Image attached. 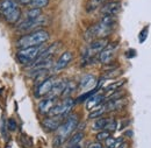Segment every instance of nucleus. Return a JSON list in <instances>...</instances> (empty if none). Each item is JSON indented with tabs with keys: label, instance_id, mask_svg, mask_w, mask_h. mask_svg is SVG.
Masks as SVG:
<instances>
[{
	"label": "nucleus",
	"instance_id": "72a5a7b5",
	"mask_svg": "<svg viewBox=\"0 0 151 148\" xmlns=\"http://www.w3.org/2000/svg\"><path fill=\"white\" fill-rule=\"evenodd\" d=\"M21 4H24V5H27V4H29L32 0H19Z\"/></svg>",
	"mask_w": 151,
	"mask_h": 148
},
{
	"label": "nucleus",
	"instance_id": "20e7f679",
	"mask_svg": "<svg viewBox=\"0 0 151 148\" xmlns=\"http://www.w3.org/2000/svg\"><path fill=\"white\" fill-rule=\"evenodd\" d=\"M48 46H34V47H28V48H22L18 52V59L21 64H26V65H30L40 54L47 48Z\"/></svg>",
	"mask_w": 151,
	"mask_h": 148
},
{
	"label": "nucleus",
	"instance_id": "9b49d317",
	"mask_svg": "<svg viewBox=\"0 0 151 148\" xmlns=\"http://www.w3.org/2000/svg\"><path fill=\"white\" fill-rule=\"evenodd\" d=\"M57 98L54 97H47L44 99H42L38 104V111L41 114H49V112L51 111V109L56 105Z\"/></svg>",
	"mask_w": 151,
	"mask_h": 148
},
{
	"label": "nucleus",
	"instance_id": "ddd939ff",
	"mask_svg": "<svg viewBox=\"0 0 151 148\" xmlns=\"http://www.w3.org/2000/svg\"><path fill=\"white\" fill-rule=\"evenodd\" d=\"M120 11H121V2L120 1L107 2L101 8V13L104 15H112V17H115Z\"/></svg>",
	"mask_w": 151,
	"mask_h": 148
},
{
	"label": "nucleus",
	"instance_id": "412c9836",
	"mask_svg": "<svg viewBox=\"0 0 151 148\" xmlns=\"http://www.w3.org/2000/svg\"><path fill=\"white\" fill-rule=\"evenodd\" d=\"M122 142H124L123 138H112V136H109L107 140H105V144H106L107 148H119V146Z\"/></svg>",
	"mask_w": 151,
	"mask_h": 148
},
{
	"label": "nucleus",
	"instance_id": "2f4dec72",
	"mask_svg": "<svg viewBox=\"0 0 151 148\" xmlns=\"http://www.w3.org/2000/svg\"><path fill=\"white\" fill-rule=\"evenodd\" d=\"M88 148H102L101 146V144H99V142H93V144H91Z\"/></svg>",
	"mask_w": 151,
	"mask_h": 148
},
{
	"label": "nucleus",
	"instance_id": "393cba45",
	"mask_svg": "<svg viewBox=\"0 0 151 148\" xmlns=\"http://www.w3.org/2000/svg\"><path fill=\"white\" fill-rule=\"evenodd\" d=\"M76 90V83L75 82H68L66 83V86H65V89H64V91L62 93V96H64V97H69L71 93L73 92Z\"/></svg>",
	"mask_w": 151,
	"mask_h": 148
},
{
	"label": "nucleus",
	"instance_id": "f03ea898",
	"mask_svg": "<svg viewBox=\"0 0 151 148\" xmlns=\"http://www.w3.org/2000/svg\"><path fill=\"white\" fill-rule=\"evenodd\" d=\"M49 33L47 30L40 29V30H35L32 32L27 35L21 36L17 41V46L22 48H28V47H34V46H41L43 43H45L49 40Z\"/></svg>",
	"mask_w": 151,
	"mask_h": 148
},
{
	"label": "nucleus",
	"instance_id": "39448f33",
	"mask_svg": "<svg viewBox=\"0 0 151 148\" xmlns=\"http://www.w3.org/2000/svg\"><path fill=\"white\" fill-rule=\"evenodd\" d=\"M108 44V38L107 37H104V38H98L92 41L88 47L86 48L85 53H84V58L87 61V62H91L92 58L94 56L99 55Z\"/></svg>",
	"mask_w": 151,
	"mask_h": 148
},
{
	"label": "nucleus",
	"instance_id": "0eeeda50",
	"mask_svg": "<svg viewBox=\"0 0 151 148\" xmlns=\"http://www.w3.org/2000/svg\"><path fill=\"white\" fill-rule=\"evenodd\" d=\"M47 23V18L45 17H38L36 19H26L23 22H21L18 26L19 30H33L34 28L42 27Z\"/></svg>",
	"mask_w": 151,
	"mask_h": 148
},
{
	"label": "nucleus",
	"instance_id": "473e14b6",
	"mask_svg": "<svg viewBox=\"0 0 151 148\" xmlns=\"http://www.w3.org/2000/svg\"><path fill=\"white\" fill-rule=\"evenodd\" d=\"M119 148H128V144H127V142H122V144L119 146Z\"/></svg>",
	"mask_w": 151,
	"mask_h": 148
},
{
	"label": "nucleus",
	"instance_id": "cd10ccee",
	"mask_svg": "<svg viewBox=\"0 0 151 148\" xmlns=\"http://www.w3.org/2000/svg\"><path fill=\"white\" fill-rule=\"evenodd\" d=\"M109 136H111V133H109V132H107V131H100V132L96 134V140H98V141H105V140H107Z\"/></svg>",
	"mask_w": 151,
	"mask_h": 148
},
{
	"label": "nucleus",
	"instance_id": "7ed1b4c3",
	"mask_svg": "<svg viewBox=\"0 0 151 148\" xmlns=\"http://www.w3.org/2000/svg\"><path fill=\"white\" fill-rule=\"evenodd\" d=\"M78 125V117L76 114L70 115L64 123H62V125L58 127L57 130V134L55 136V140H54V145L55 146H60L69 136L70 134L76 130Z\"/></svg>",
	"mask_w": 151,
	"mask_h": 148
},
{
	"label": "nucleus",
	"instance_id": "6e6552de",
	"mask_svg": "<svg viewBox=\"0 0 151 148\" xmlns=\"http://www.w3.org/2000/svg\"><path fill=\"white\" fill-rule=\"evenodd\" d=\"M56 82H57V79L55 76H51V77L45 78L43 82H41V83L38 84L37 89H36V92H35V96H36V97H44V96H48V93L51 91V89H52V86L55 85Z\"/></svg>",
	"mask_w": 151,
	"mask_h": 148
},
{
	"label": "nucleus",
	"instance_id": "9d476101",
	"mask_svg": "<svg viewBox=\"0 0 151 148\" xmlns=\"http://www.w3.org/2000/svg\"><path fill=\"white\" fill-rule=\"evenodd\" d=\"M117 49V43L114 42V43H108L107 47L99 54V61L101 63H108L112 58L114 57V54Z\"/></svg>",
	"mask_w": 151,
	"mask_h": 148
},
{
	"label": "nucleus",
	"instance_id": "f704fd0d",
	"mask_svg": "<svg viewBox=\"0 0 151 148\" xmlns=\"http://www.w3.org/2000/svg\"><path fill=\"white\" fill-rule=\"evenodd\" d=\"M69 148H81L79 145H76V146H71V147H69Z\"/></svg>",
	"mask_w": 151,
	"mask_h": 148
},
{
	"label": "nucleus",
	"instance_id": "423d86ee",
	"mask_svg": "<svg viewBox=\"0 0 151 148\" xmlns=\"http://www.w3.org/2000/svg\"><path fill=\"white\" fill-rule=\"evenodd\" d=\"M76 102L72 99V98H70V97H68V98H65L62 103H59V104H56L52 109H51V111L49 112V115L50 117H52V115H66L68 113H70V111L72 110V107L75 106Z\"/></svg>",
	"mask_w": 151,
	"mask_h": 148
},
{
	"label": "nucleus",
	"instance_id": "c85d7f7f",
	"mask_svg": "<svg viewBox=\"0 0 151 148\" xmlns=\"http://www.w3.org/2000/svg\"><path fill=\"white\" fill-rule=\"evenodd\" d=\"M116 127H117V124H116V121L113 120V119H111L109 121H108V124L106 125V127H105V130L104 131H107V132H114V131H116Z\"/></svg>",
	"mask_w": 151,
	"mask_h": 148
},
{
	"label": "nucleus",
	"instance_id": "aec40b11",
	"mask_svg": "<svg viewBox=\"0 0 151 148\" xmlns=\"http://www.w3.org/2000/svg\"><path fill=\"white\" fill-rule=\"evenodd\" d=\"M106 106H105V104H102V105H100V106H98V107H95L93 109L91 113L88 114V118L90 119H98V118H101L102 117V114L104 113H106Z\"/></svg>",
	"mask_w": 151,
	"mask_h": 148
},
{
	"label": "nucleus",
	"instance_id": "f8f14e48",
	"mask_svg": "<svg viewBox=\"0 0 151 148\" xmlns=\"http://www.w3.org/2000/svg\"><path fill=\"white\" fill-rule=\"evenodd\" d=\"M72 57H73V55H72L71 52H65V53H63V54L60 55V57L58 58V61L54 64L55 71H60V70L65 69V68L69 65V63L72 61Z\"/></svg>",
	"mask_w": 151,
	"mask_h": 148
},
{
	"label": "nucleus",
	"instance_id": "2eb2a0df",
	"mask_svg": "<svg viewBox=\"0 0 151 148\" xmlns=\"http://www.w3.org/2000/svg\"><path fill=\"white\" fill-rule=\"evenodd\" d=\"M96 84V79L93 75H86L81 78L79 83V89L81 90H91Z\"/></svg>",
	"mask_w": 151,
	"mask_h": 148
},
{
	"label": "nucleus",
	"instance_id": "4be33fe9",
	"mask_svg": "<svg viewBox=\"0 0 151 148\" xmlns=\"http://www.w3.org/2000/svg\"><path fill=\"white\" fill-rule=\"evenodd\" d=\"M106 0H88L87 5H86V11L87 12H93L95 9H98Z\"/></svg>",
	"mask_w": 151,
	"mask_h": 148
},
{
	"label": "nucleus",
	"instance_id": "b1692460",
	"mask_svg": "<svg viewBox=\"0 0 151 148\" xmlns=\"http://www.w3.org/2000/svg\"><path fill=\"white\" fill-rule=\"evenodd\" d=\"M49 4V0H32L29 2V6L32 8H43Z\"/></svg>",
	"mask_w": 151,
	"mask_h": 148
},
{
	"label": "nucleus",
	"instance_id": "a211bd4d",
	"mask_svg": "<svg viewBox=\"0 0 151 148\" xmlns=\"http://www.w3.org/2000/svg\"><path fill=\"white\" fill-rule=\"evenodd\" d=\"M20 17H21V9H20L19 7H17V8H14L11 13H8L7 15H5V19H6V21H7L8 23L14 25V23H17V22L19 21Z\"/></svg>",
	"mask_w": 151,
	"mask_h": 148
},
{
	"label": "nucleus",
	"instance_id": "6ab92c4d",
	"mask_svg": "<svg viewBox=\"0 0 151 148\" xmlns=\"http://www.w3.org/2000/svg\"><path fill=\"white\" fill-rule=\"evenodd\" d=\"M109 120L111 119H108V118H98L94 120V123L92 125V128L94 131H104Z\"/></svg>",
	"mask_w": 151,
	"mask_h": 148
},
{
	"label": "nucleus",
	"instance_id": "f3484780",
	"mask_svg": "<svg viewBox=\"0 0 151 148\" xmlns=\"http://www.w3.org/2000/svg\"><path fill=\"white\" fill-rule=\"evenodd\" d=\"M65 86H66V82H65V81H57L56 83H55V85L52 86L51 91L48 93V97L57 98L58 96H60V94L63 93Z\"/></svg>",
	"mask_w": 151,
	"mask_h": 148
},
{
	"label": "nucleus",
	"instance_id": "dca6fc26",
	"mask_svg": "<svg viewBox=\"0 0 151 148\" xmlns=\"http://www.w3.org/2000/svg\"><path fill=\"white\" fill-rule=\"evenodd\" d=\"M17 7H18V5H17L15 0H4L0 2V13L5 17Z\"/></svg>",
	"mask_w": 151,
	"mask_h": 148
},
{
	"label": "nucleus",
	"instance_id": "c756f323",
	"mask_svg": "<svg viewBox=\"0 0 151 148\" xmlns=\"http://www.w3.org/2000/svg\"><path fill=\"white\" fill-rule=\"evenodd\" d=\"M148 32H149V27H144V29L141 32V34H139V42L141 43L145 41V38L148 36Z\"/></svg>",
	"mask_w": 151,
	"mask_h": 148
},
{
	"label": "nucleus",
	"instance_id": "7c9ffc66",
	"mask_svg": "<svg viewBox=\"0 0 151 148\" xmlns=\"http://www.w3.org/2000/svg\"><path fill=\"white\" fill-rule=\"evenodd\" d=\"M7 126H8V130L9 131H15L17 127H18L17 121H15L14 119H9V120L7 121Z\"/></svg>",
	"mask_w": 151,
	"mask_h": 148
},
{
	"label": "nucleus",
	"instance_id": "1a4fd4ad",
	"mask_svg": "<svg viewBox=\"0 0 151 148\" xmlns=\"http://www.w3.org/2000/svg\"><path fill=\"white\" fill-rule=\"evenodd\" d=\"M63 115H52V117H48L42 121V126L48 131V132H54L57 131L58 127L62 125L63 123Z\"/></svg>",
	"mask_w": 151,
	"mask_h": 148
},
{
	"label": "nucleus",
	"instance_id": "5701e85b",
	"mask_svg": "<svg viewBox=\"0 0 151 148\" xmlns=\"http://www.w3.org/2000/svg\"><path fill=\"white\" fill-rule=\"evenodd\" d=\"M83 138H84V133H83V132H78V133L73 134V136L69 140V146L71 147V146L79 145V142L83 140Z\"/></svg>",
	"mask_w": 151,
	"mask_h": 148
},
{
	"label": "nucleus",
	"instance_id": "a878e982",
	"mask_svg": "<svg viewBox=\"0 0 151 148\" xmlns=\"http://www.w3.org/2000/svg\"><path fill=\"white\" fill-rule=\"evenodd\" d=\"M123 83H124V81H120V82H115V83H111L106 89H105V91L106 93H113L115 92V90H117L120 86H122L123 85Z\"/></svg>",
	"mask_w": 151,
	"mask_h": 148
},
{
	"label": "nucleus",
	"instance_id": "bb28decb",
	"mask_svg": "<svg viewBox=\"0 0 151 148\" xmlns=\"http://www.w3.org/2000/svg\"><path fill=\"white\" fill-rule=\"evenodd\" d=\"M41 14H42V12L40 8H30L27 12L26 17H27V19H36L38 17H41Z\"/></svg>",
	"mask_w": 151,
	"mask_h": 148
},
{
	"label": "nucleus",
	"instance_id": "f257e3e1",
	"mask_svg": "<svg viewBox=\"0 0 151 148\" xmlns=\"http://www.w3.org/2000/svg\"><path fill=\"white\" fill-rule=\"evenodd\" d=\"M115 17L112 15H104V18L101 19L98 23H95L94 26L90 27L86 33H85V40L88 42H92L98 38H104L108 34H111V32L113 30L114 26H115Z\"/></svg>",
	"mask_w": 151,
	"mask_h": 148
},
{
	"label": "nucleus",
	"instance_id": "4468645a",
	"mask_svg": "<svg viewBox=\"0 0 151 148\" xmlns=\"http://www.w3.org/2000/svg\"><path fill=\"white\" fill-rule=\"evenodd\" d=\"M104 99H105V96H104V94H101V93H94L92 97H90V98L86 100V102H87V104H86L87 110H93L95 107L102 105Z\"/></svg>",
	"mask_w": 151,
	"mask_h": 148
}]
</instances>
